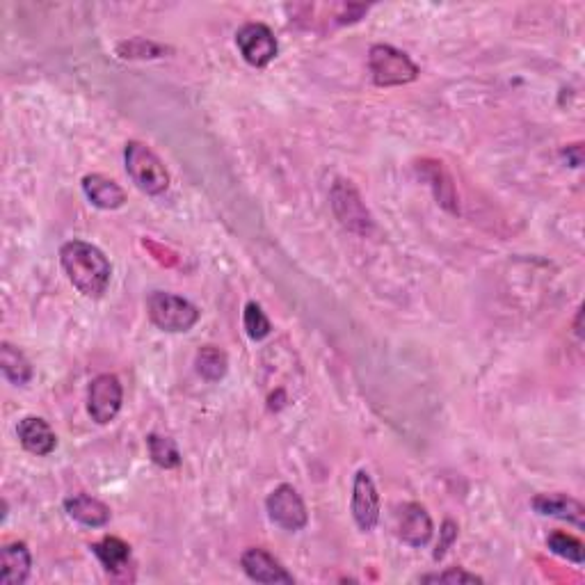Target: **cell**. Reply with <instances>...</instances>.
<instances>
[{
    "label": "cell",
    "instance_id": "obj_3",
    "mask_svg": "<svg viewBox=\"0 0 585 585\" xmlns=\"http://www.w3.org/2000/svg\"><path fill=\"white\" fill-rule=\"evenodd\" d=\"M147 314L158 330L170 334L190 332L199 323V316H202L190 300L165 291H154L149 295Z\"/></svg>",
    "mask_w": 585,
    "mask_h": 585
},
{
    "label": "cell",
    "instance_id": "obj_14",
    "mask_svg": "<svg viewBox=\"0 0 585 585\" xmlns=\"http://www.w3.org/2000/svg\"><path fill=\"white\" fill-rule=\"evenodd\" d=\"M32 556L26 542H10L0 549V583L21 585L28 581Z\"/></svg>",
    "mask_w": 585,
    "mask_h": 585
},
{
    "label": "cell",
    "instance_id": "obj_6",
    "mask_svg": "<svg viewBox=\"0 0 585 585\" xmlns=\"http://www.w3.org/2000/svg\"><path fill=\"white\" fill-rule=\"evenodd\" d=\"M236 46L243 60L252 64L256 69L268 67V64L277 58L279 44L266 23H245L243 28L236 32Z\"/></svg>",
    "mask_w": 585,
    "mask_h": 585
},
{
    "label": "cell",
    "instance_id": "obj_16",
    "mask_svg": "<svg viewBox=\"0 0 585 585\" xmlns=\"http://www.w3.org/2000/svg\"><path fill=\"white\" fill-rule=\"evenodd\" d=\"M64 510H67V515L74 519V522L87 528H103L110 522V508L106 503L87 494L69 496V499L64 501Z\"/></svg>",
    "mask_w": 585,
    "mask_h": 585
},
{
    "label": "cell",
    "instance_id": "obj_20",
    "mask_svg": "<svg viewBox=\"0 0 585 585\" xmlns=\"http://www.w3.org/2000/svg\"><path fill=\"white\" fill-rule=\"evenodd\" d=\"M147 446H149L151 462H154L156 467L176 469L181 464V453H179V446H176L174 439L160 437V435H149Z\"/></svg>",
    "mask_w": 585,
    "mask_h": 585
},
{
    "label": "cell",
    "instance_id": "obj_5",
    "mask_svg": "<svg viewBox=\"0 0 585 585\" xmlns=\"http://www.w3.org/2000/svg\"><path fill=\"white\" fill-rule=\"evenodd\" d=\"M122 403L124 389L117 375H96L90 384V391H87V412H90L92 421L99 423V426H108V423L117 419Z\"/></svg>",
    "mask_w": 585,
    "mask_h": 585
},
{
    "label": "cell",
    "instance_id": "obj_17",
    "mask_svg": "<svg viewBox=\"0 0 585 585\" xmlns=\"http://www.w3.org/2000/svg\"><path fill=\"white\" fill-rule=\"evenodd\" d=\"M0 371H3L5 380H10L14 387H26L32 380V375H35L28 357L7 341L0 343Z\"/></svg>",
    "mask_w": 585,
    "mask_h": 585
},
{
    "label": "cell",
    "instance_id": "obj_9",
    "mask_svg": "<svg viewBox=\"0 0 585 585\" xmlns=\"http://www.w3.org/2000/svg\"><path fill=\"white\" fill-rule=\"evenodd\" d=\"M352 517L359 526V531L371 533L380 522V494L368 471H357L355 483H352Z\"/></svg>",
    "mask_w": 585,
    "mask_h": 585
},
{
    "label": "cell",
    "instance_id": "obj_1",
    "mask_svg": "<svg viewBox=\"0 0 585 585\" xmlns=\"http://www.w3.org/2000/svg\"><path fill=\"white\" fill-rule=\"evenodd\" d=\"M60 263L85 298H101L108 291L112 266L99 247L85 240H69L60 247Z\"/></svg>",
    "mask_w": 585,
    "mask_h": 585
},
{
    "label": "cell",
    "instance_id": "obj_2",
    "mask_svg": "<svg viewBox=\"0 0 585 585\" xmlns=\"http://www.w3.org/2000/svg\"><path fill=\"white\" fill-rule=\"evenodd\" d=\"M124 163L126 174L131 176L135 188H140L144 195L158 197L170 188V172L165 170L163 160H160L144 142L138 140L126 142Z\"/></svg>",
    "mask_w": 585,
    "mask_h": 585
},
{
    "label": "cell",
    "instance_id": "obj_15",
    "mask_svg": "<svg viewBox=\"0 0 585 585\" xmlns=\"http://www.w3.org/2000/svg\"><path fill=\"white\" fill-rule=\"evenodd\" d=\"M83 192L90 204L101 211H117L126 204L124 188L103 174H87L83 179Z\"/></svg>",
    "mask_w": 585,
    "mask_h": 585
},
{
    "label": "cell",
    "instance_id": "obj_11",
    "mask_svg": "<svg viewBox=\"0 0 585 585\" xmlns=\"http://www.w3.org/2000/svg\"><path fill=\"white\" fill-rule=\"evenodd\" d=\"M240 567L243 572L250 576L256 583H284V585H293L295 579L293 574L286 572V567L279 563L275 556H270L266 549H247L243 556H240Z\"/></svg>",
    "mask_w": 585,
    "mask_h": 585
},
{
    "label": "cell",
    "instance_id": "obj_7",
    "mask_svg": "<svg viewBox=\"0 0 585 585\" xmlns=\"http://www.w3.org/2000/svg\"><path fill=\"white\" fill-rule=\"evenodd\" d=\"M268 517L284 531H302L309 522L307 506H304L302 496L291 485H279L277 490H272L266 499Z\"/></svg>",
    "mask_w": 585,
    "mask_h": 585
},
{
    "label": "cell",
    "instance_id": "obj_22",
    "mask_svg": "<svg viewBox=\"0 0 585 585\" xmlns=\"http://www.w3.org/2000/svg\"><path fill=\"white\" fill-rule=\"evenodd\" d=\"M243 325L245 332L250 336L252 341H261L272 332V325L266 316V311L261 309V304L256 302H247L245 311H243Z\"/></svg>",
    "mask_w": 585,
    "mask_h": 585
},
{
    "label": "cell",
    "instance_id": "obj_24",
    "mask_svg": "<svg viewBox=\"0 0 585 585\" xmlns=\"http://www.w3.org/2000/svg\"><path fill=\"white\" fill-rule=\"evenodd\" d=\"M439 535H442V542H439V547H437V551H435V560L444 558L446 549L451 547L455 538H458V526H455V524L451 522V519H446L444 526H442V531H439Z\"/></svg>",
    "mask_w": 585,
    "mask_h": 585
},
{
    "label": "cell",
    "instance_id": "obj_19",
    "mask_svg": "<svg viewBox=\"0 0 585 585\" xmlns=\"http://www.w3.org/2000/svg\"><path fill=\"white\" fill-rule=\"evenodd\" d=\"M197 373L208 382H220L229 371V359L220 348L204 346L195 357Z\"/></svg>",
    "mask_w": 585,
    "mask_h": 585
},
{
    "label": "cell",
    "instance_id": "obj_10",
    "mask_svg": "<svg viewBox=\"0 0 585 585\" xmlns=\"http://www.w3.org/2000/svg\"><path fill=\"white\" fill-rule=\"evenodd\" d=\"M394 528L398 540H403L414 549L426 547L432 540V533H435V526H432L428 510L419 506V503H403V506H398Z\"/></svg>",
    "mask_w": 585,
    "mask_h": 585
},
{
    "label": "cell",
    "instance_id": "obj_13",
    "mask_svg": "<svg viewBox=\"0 0 585 585\" xmlns=\"http://www.w3.org/2000/svg\"><path fill=\"white\" fill-rule=\"evenodd\" d=\"M533 510L544 517L563 519L567 524H574L579 531L585 528V508L581 501L572 499L567 494H538L531 501Z\"/></svg>",
    "mask_w": 585,
    "mask_h": 585
},
{
    "label": "cell",
    "instance_id": "obj_8",
    "mask_svg": "<svg viewBox=\"0 0 585 585\" xmlns=\"http://www.w3.org/2000/svg\"><path fill=\"white\" fill-rule=\"evenodd\" d=\"M330 197L336 218L341 220L343 227L362 236H366L373 229L371 213H368V208L364 206L355 186H350V181H336Z\"/></svg>",
    "mask_w": 585,
    "mask_h": 585
},
{
    "label": "cell",
    "instance_id": "obj_23",
    "mask_svg": "<svg viewBox=\"0 0 585 585\" xmlns=\"http://www.w3.org/2000/svg\"><path fill=\"white\" fill-rule=\"evenodd\" d=\"M419 581L421 583H451V585H458V583H483V579H480V576L464 572L462 567H451V570H446V572L426 574V576H421Z\"/></svg>",
    "mask_w": 585,
    "mask_h": 585
},
{
    "label": "cell",
    "instance_id": "obj_18",
    "mask_svg": "<svg viewBox=\"0 0 585 585\" xmlns=\"http://www.w3.org/2000/svg\"><path fill=\"white\" fill-rule=\"evenodd\" d=\"M90 549L92 554L101 560V565L112 574L124 572L128 563H131V547L119 538H110L108 535V538H103L101 542H94Z\"/></svg>",
    "mask_w": 585,
    "mask_h": 585
},
{
    "label": "cell",
    "instance_id": "obj_4",
    "mask_svg": "<svg viewBox=\"0 0 585 585\" xmlns=\"http://www.w3.org/2000/svg\"><path fill=\"white\" fill-rule=\"evenodd\" d=\"M368 69L378 87H398L414 83L419 78V67L405 51L389 44H375L368 51Z\"/></svg>",
    "mask_w": 585,
    "mask_h": 585
},
{
    "label": "cell",
    "instance_id": "obj_21",
    "mask_svg": "<svg viewBox=\"0 0 585 585\" xmlns=\"http://www.w3.org/2000/svg\"><path fill=\"white\" fill-rule=\"evenodd\" d=\"M547 547H549L551 554L570 560V563H574V565H583L585 563L583 542L579 538H574V535H570V533L554 531L547 538Z\"/></svg>",
    "mask_w": 585,
    "mask_h": 585
},
{
    "label": "cell",
    "instance_id": "obj_12",
    "mask_svg": "<svg viewBox=\"0 0 585 585\" xmlns=\"http://www.w3.org/2000/svg\"><path fill=\"white\" fill-rule=\"evenodd\" d=\"M16 437H19L21 446L28 453L37 455V458H46V455H51L58 448V437H55L53 428L39 416L21 419L19 426H16Z\"/></svg>",
    "mask_w": 585,
    "mask_h": 585
}]
</instances>
